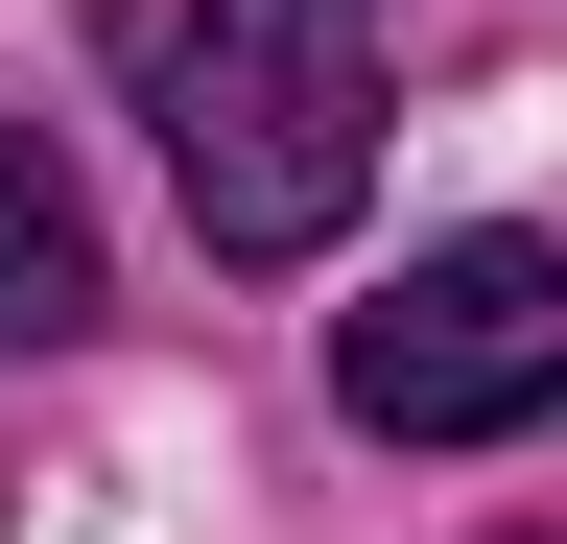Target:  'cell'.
I'll list each match as a JSON object with an SVG mask.
<instances>
[{
    "label": "cell",
    "instance_id": "1",
    "mask_svg": "<svg viewBox=\"0 0 567 544\" xmlns=\"http://www.w3.org/2000/svg\"><path fill=\"white\" fill-rule=\"evenodd\" d=\"M142 119L213 260H331L379 189V0H142Z\"/></svg>",
    "mask_w": 567,
    "mask_h": 544
},
{
    "label": "cell",
    "instance_id": "2",
    "mask_svg": "<svg viewBox=\"0 0 567 544\" xmlns=\"http://www.w3.org/2000/svg\"><path fill=\"white\" fill-rule=\"evenodd\" d=\"M331 402H354L379 450L567 427V237H450V260H402V285L331 331Z\"/></svg>",
    "mask_w": 567,
    "mask_h": 544
},
{
    "label": "cell",
    "instance_id": "3",
    "mask_svg": "<svg viewBox=\"0 0 567 544\" xmlns=\"http://www.w3.org/2000/svg\"><path fill=\"white\" fill-rule=\"evenodd\" d=\"M95 331V214H71V166L0 119V356H71Z\"/></svg>",
    "mask_w": 567,
    "mask_h": 544
},
{
    "label": "cell",
    "instance_id": "4",
    "mask_svg": "<svg viewBox=\"0 0 567 544\" xmlns=\"http://www.w3.org/2000/svg\"><path fill=\"white\" fill-rule=\"evenodd\" d=\"M544 544H567V521H544Z\"/></svg>",
    "mask_w": 567,
    "mask_h": 544
}]
</instances>
